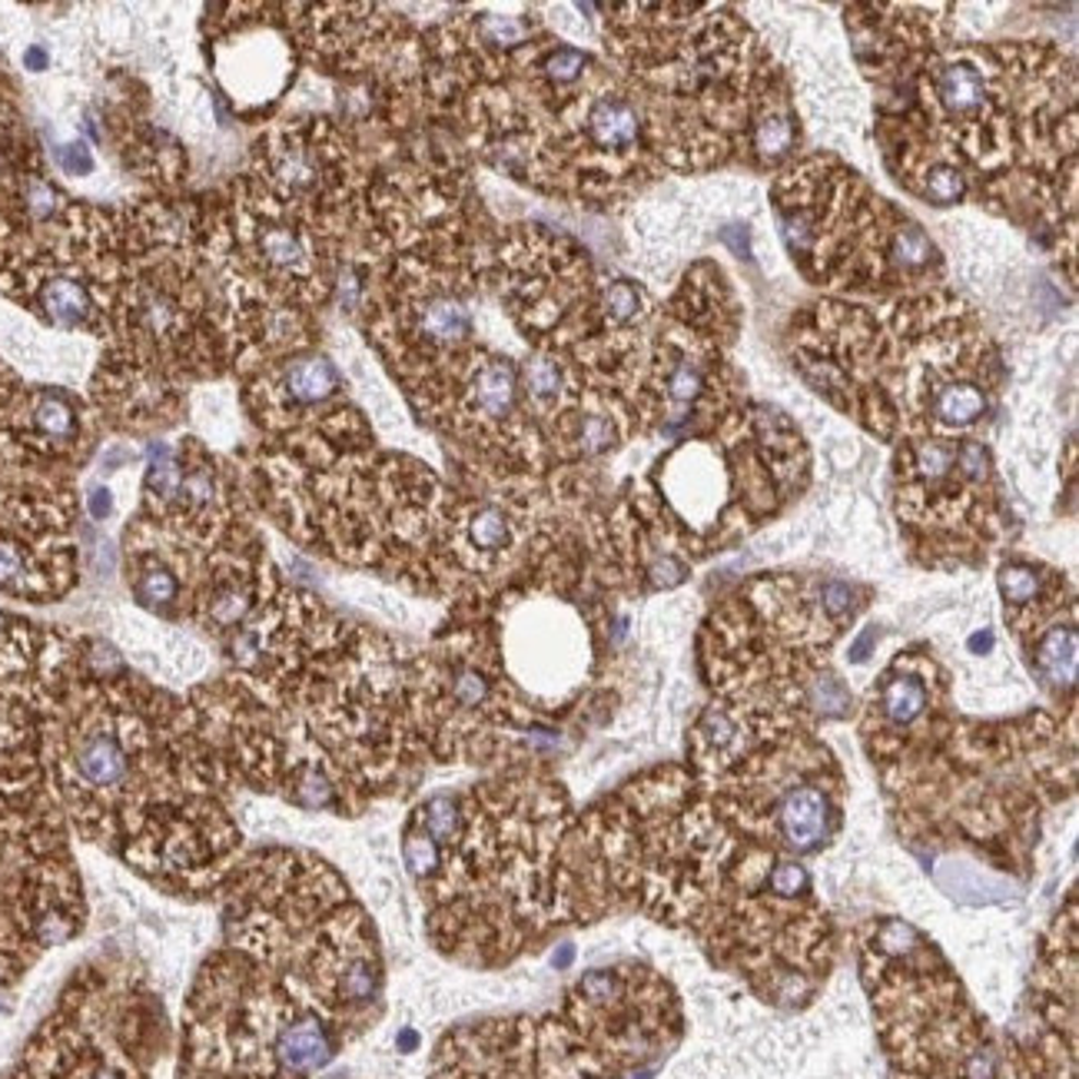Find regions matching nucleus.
<instances>
[{
  "instance_id": "nucleus-34",
  "label": "nucleus",
  "mask_w": 1079,
  "mask_h": 1079,
  "mask_svg": "<svg viewBox=\"0 0 1079 1079\" xmlns=\"http://www.w3.org/2000/svg\"><path fill=\"white\" fill-rule=\"evenodd\" d=\"M87 509H91V515H94L97 522L110 519V515H114V495H110L107 488H94L91 498H87Z\"/></svg>"
},
{
  "instance_id": "nucleus-35",
  "label": "nucleus",
  "mask_w": 1079,
  "mask_h": 1079,
  "mask_svg": "<svg viewBox=\"0 0 1079 1079\" xmlns=\"http://www.w3.org/2000/svg\"><path fill=\"white\" fill-rule=\"evenodd\" d=\"M27 200H31V206H34L37 216H47V213L54 210V190H50L47 183H31Z\"/></svg>"
},
{
  "instance_id": "nucleus-20",
  "label": "nucleus",
  "mask_w": 1079,
  "mask_h": 1079,
  "mask_svg": "<svg viewBox=\"0 0 1079 1079\" xmlns=\"http://www.w3.org/2000/svg\"><path fill=\"white\" fill-rule=\"evenodd\" d=\"M40 306H44V312L54 322L76 325V322L87 319V312H91V296H87V289H83L80 283H73V280H50L40 289Z\"/></svg>"
},
{
  "instance_id": "nucleus-5",
  "label": "nucleus",
  "mask_w": 1079,
  "mask_h": 1079,
  "mask_svg": "<svg viewBox=\"0 0 1079 1079\" xmlns=\"http://www.w3.org/2000/svg\"><path fill=\"white\" fill-rule=\"evenodd\" d=\"M867 592L841 578L764 574L734 592L704 625L701 668L714 701L801 721L841 718L851 695L827 651L854 625Z\"/></svg>"
},
{
  "instance_id": "nucleus-17",
  "label": "nucleus",
  "mask_w": 1079,
  "mask_h": 1079,
  "mask_svg": "<svg viewBox=\"0 0 1079 1079\" xmlns=\"http://www.w3.org/2000/svg\"><path fill=\"white\" fill-rule=\"evenodd\" d=\"M412 325H415V336L432 346H455L472 332V316L459 296L429 293L426 299L415 303Z\"/></svg>"
},
{
  "instance_id": "nucleus-31",
  "label": "nucleus",
  "mask_w": 1079,
  "mask_h": 1079,
  "mask_svg": "<svg viewBox=\"0 0 1079 1079\" xmlns=\"http://www.w3.org/2000/svg\"><path fill=\"white\" fill-rule=\"evenodd\" d=\"M585 67H589V57L574 47H558L542 63V70L552 83H574L581 73H585Z\"/></svg>"
},
{
  "instance_id": "nucleus-29",
  "label": "nucleus",
  "mask_w": 1079,
  "mask_h": 1079,
  "mask_svg": "<svg viewBox=\"0 0 1079 1079\" xmlns=\"http://www.w3.org/2000/svg\"><path fill=\"white\" fill-rule=\"evenodd\" d=\"M34 423L50 439H70L73 436V408L63 395L44 392L34 405Z\"/></svg>"
},
{
  "instance_id": "nucleus-10",
  "label": "nucleus",
  "mask_w": 1079,
  "mask_h": 1079,
  "mask_svg": "<svg viewBox=\"0 0 1079 1079\" xmlns=\"http://www.w3.org/2000/svg\"><path fill=\"white\" fill-rule=\"evenodd\" d=\"M429 1079H625L581 1050L555 1013L455 1027L432 1053Z\"/></svg>"
},
{
  "instance_id": "nucleus-4",
  "label": "nucleus",
  "mask_w": 1079,
  "mask_h": 1079,
  "mask_svg": "<svg viewBox=\"0 0 1079 1079\" xmlns=\"http://www.w3.org/2000/svg\"><path fill=\"white\" fill-rule=\"evenodd\" d=\"M688 774L755 844L804 861L841 838L847 778L801 718L711 701L688 734Z\"/></svg>"
},
{
  "instance_id": "nucleus-13",
  "label": "nucleus",
  "mask_w": 1079,
  "mask_h": 1079,
  "mask_svg": "<svg viewBox=\"0 0 1079 1079\" xmlns=\"http://www.w3.org/2000/svg\"><path fill=\"white\" fill-rule=\"evenodd\" d=\"M930 97L950 123H970L989 107V80L970 60H944L934 70Z\"/></svg>"
},
{
  "instance_id": "nucleus-24",
  "label": "nucleus",
  "mask_w": 1079,
  "mask_h": 1079,
  "mask_svg": "<svg viewBox=\"0 0 1079 1079\" xmlns=\"http://www.w3.org/2000/svg\"><path fill=\"white\" fill-rule=\"evenodd\" d=\"M276 174H280L283 187L303 193V190H312V187L322 183V177H319L322 174V159L309 146L296 143V146H286L276 156Z\"/></svg>"
},
{
  "instance_id": "nucleus-23",
  "label": "nucleus",
  "mask_w": 1079,
  "mask_h": 1079,
  "mask_svg": "<svg viewBox=\"0 0 1079 1079\" xmlns=\"http://www.w3.org/2000/svg\"><path fill=\"white\" fill-rule=\"evenodd\" d=\"M568 442L574 446L578 455H598L608 452L618 442V423L612 419L608 412H589V415H578L571 423V436Z\"/></svg>"
},
{
  "instance_id": "nucleus-28",
  "label": "nucleus",
  "mask_w": 1079,
  "mask_h": 1079,
  "mask_svg": "<svg viewBox=\"0 0 1079 1079\" xmlns=\"http://www.w3.org/2000/svg\"><path fill=\"white\" fill-rule=\"evenodd\" d=\"M602 312L615 325L635 322L644 312V293L628 280H615L602 289Z\"/></svg>"
},
{
  "instance_id": "nucleus-26",
  "label": "nucleus",
  "mask_w": 1079,
  "mask_h": 1079,
  "mask_svg": "<svg viewBox=\"0 0 1079 1079\" xmlns=\"http://www.w3.org/2000/svg\"><path fill=\"white\" fill-rule=\"evenodd\" d=\"M708 389V372L698 359L691 356H678L664 376V395H668L675 405H695Z\"/></svg>"
},
{
  "instance_id": "nucleus-33",
  "label": "nucleus",
  "mask_w": 1079,
  "mask_h": 1079,
  "mask_svg": "<svg viewBox=\"0 0 1079 1079\" xmlns=\"http://www.w3.org/2000/svg\"><path fill=\"white\" fill-rule=\"evenodd\" d=\"M57 159L63 166V174H70V177H87L94 170V156H91L87 143H67L57 153Z\"/></svg>"
},
{
  "instance_id": "nucleus-1",
  "label": "nucleus",
  "mask_w": 1079,
  "mask_h": 1079,
  "mask_svg": "<svg viewBox=\"0 0 1079 1079\" xmlns=\"http://www.w3.org/2000/svg\"><path fill=\"white\" fill-rule=\"evenodd\" d=\"M561 900L568 927L638 913L691 937L774 1010L810 1007L838 963V930L804 861L744 838L678 764L574 814Z\"/></svg>"
},
{
  "instance_id": "nucleus-7",
  "label": "nucleus",
  "mask_w": 1079,
  "mask_h": 1079,
  "mask_svg": "<svg viewBox=\"0 0 1079 1079\" xmlns=\"http://www.w3.org/2000/svg\"><path fill=\"white\" fill-rule=\"evenodd\" d=\"M897 515L913 555L927 565L986 558L1000 535V495L983 442L906 446L897 465Z\"/></svg>"
},
{
  "instance_id": "nucleus-36",
  "label": "nucleus",
  "mask_w": 1079,
  "mask_h": 1079,
  "mask_svg": "<svg viewBox=\"0 0 1079 1079\" xmlns=\"http://www.w3.org/2000/svg\"><path fill=\"white\" fill-rule=\"evenodd\" d=\"M24 63H27L31 70H44V67H47V54H44V47H31V50L24 54Z\"/></svg>"
},
{
  "instance_id": "nucleus-16",
  "label": "nucleus",
  "mask_w": 1079,
  "mask_h": 1079,
  "mask_svg": "<svg viewBox=\"0 0 1079 1079\" xmlns=\"http://www.w3.org/2000/svg\"><path fill=\"white\" fill-rule=\"evenodd\" d=\"M585 133L598 153L628 156V153H635V146L641 140V114L628 97L605 94L589 107Z\"/></svg>"
},
{
  "instance_id": "nucleus-27",
  "label": "nucleus",
  "mask_w": 1079,
  "mask_h": 1079,
  "mask_svg": "<svg viewBox=\"0 0 1079 1079\" xmlns=\"http://www.w3.org/2000/svg\"><path fill=\"white\" fill-rule=\"evenodd\" d=\"M133 592H137V598H140L146 608H153V612H163V608H170V605L177 602V592H180V585H177V578H174V571H170V568H163V565H150V568H143V571H140V578H137Z\"/></svg>"
},
{
  "instance_id": "nucleus-22",
  "label": "nucleus",
  "mask_w": 1079,
  "mask_h": 1079,
  "mask_svg": "<svg viewBox=\"0 0 1079 1079\" xmlns=\"http://www.w3.org/2000/svg\"><path fill=\"white\" fill-rule=\"evenodd\" d=\"M260 253H263V260H266L270 266L286 270V273H293V270H306V263H309L306 242H303L299 233L289 229V226H266V229L260 233Z\"/></svg>"
},
{
  "instance_id": "nucleus-14",
  "label": "nucleus",
  "mask_w": 1079,
  "mask_h": 1079,
  "mask_svg": "<svg viewBox=\"0 0 1079 1079\" xmlns=\"http://www.w3.org/2000/svg\"><path fill=\"white\" fill-rule=\"evenodd\" d=\"M465 405L475 419L502 423L519 405V372L509 359H482L469 369Z\"/></svg>"
},
{
  "instance_id": "nucleus-11",
  "label": "nucleus",
  "mask_w": 1079,
  "mask_h": 1079,
  "mask_svg": "<svg viewBox=\"0 0 1079 1079\" xmlns=\"http://www.w3.org/2000/svg\"><path fill=\"white\" fill-rule=\"evenodd\" d=\"M947 714V678L937 661L906 651L890 661V668L874 681L861 737L867 747L870 764H884L893 758L906 740L924 734L937 718Z\"/></svg>"
},
{
  "instance_id": "nucleus-3",
  "label": "nucleus",
  "mask_w": 1079,
  "mask_h": 1079,
  "mask_svg": "<svg viewBox=\"0 0 1079 1079\" xmlns=\"http://www.w3.org/2000/svg\"><path fill=\"white\" fill-rule=\"evenodd\" d=\"M874 771L913 851H970L1013 877H1030L1046 814L1076 787L1072 734L1050 714L1004 724L944 714Z\"/></svg>"
},
{
  "instance_id": "nucleus-18",
  "label": "nucleus",
  "mask_w": 1079,
  "mask_h": 1079,
  "mask_svg": "<svg viewBox=\"0 0 1079 1079\" xmlns=\"http://www.w3.org/2000/svg\"><path fill=\"white\" fill-rule=\"evenodd\" d=\"M986 412V395L970 379H947L937 386L930 402V419L940 429H970Z\"/></svg>"
},
{
  "instance_id": "nucleus-21",
  "label": "nucleus",
  "mask_w": 1079,
  "mask_h": 1079,
  "mask_svg": "<svg viewBox=\"0 0 1079 1079\" xmlns=\"http://www.w3.org/2000/svg\"><path fill=\"white\" fill-rule=\"evenodd\" d=\"M751 143H755V150H758L764 159H771V163L781 159V156H787V153L794 150V143H797L794 120H791L787 114L774 110V107L761 110V114L755 117V127H751Z\"/></svg>"
},
{
  "instance_id": "nucleus-2",
  "label": "nucleus",
  "mask_w": 1079,
  "mask_h": 1079,
  "mask_svg": "<svg viewBox=\"0 0 1079 1079\" xmlns=\"http://www.w3.org/2000/svg\"><path fill=\"white\" fill-rule=\"evenodd\" d=\"M571 820L565 787L538 774L495 778L415 807L402 857L432 944L469 967H506L568 927L561 847Z\"/></svg>"
},
{
  "instance_id": "nucleus-15",
  "label": "nucleus",
  "mask_w": 1079,
  "mask_h": 1079,
  "mask_svg": "<svg viewBox=\"0 0 1079 1079\" xmlns=\"http://www.w3.org/2000/svg\"><path fill=\"white\" fill-rule=\"evenodd\" d=\"M1036 675L1053 688L1072 695L1076 688V612L1046 625L1033 641H1027Z\"/></svg>"
},
{
  "instance_id": "nucleus-25",
  "label": "nucleus",
  "mask_w": 1079,
  "mask_h": 1079,
  "mask_svg": "<svg viewBox=\"0 0 1079 1079\" xmlns=\"http://www.w3.org/2000/svg\"><path fill=\"white\" fill-rule=\"evenodd\" d=\"M522 386H525V392L535 405H555L565 392V369L552 356H535V359L525 363Z\"/></svg>"
},
{
  "instance_id": "nucleus-19",
  "label": "nucleus",
  "mask_w": 1079,
  "mask_h": 1079,
  "mask_svg": "<svg viewBox=\"0 0 1079 1079\" xmlns=\"http://www.w3.org/2000/svg\"><path fill=\"white\" fill-rule=\"evenodd\" d=\"M340 389V372L322 356H306L286 366L283 395L296 405H316Z\"/></svg>"
},
{
  "instance_id": "nucleus-9",
  "label": "nucleus",
  "mask_w": 1079,
  "mask_h": 1079,
  "mask_svg": "<svg viewBox=\"0 0 1079 1079\" xmlns=\"http://www.w3.org/2000/svg\"><path fill=\"white\" fill-rule=\"evenodd\" d=\"M1076 884L1050 921L1040 953L1007 1033L1017 1079H1076V976H1079Z\"/></svg>"
},
{
  "instance_id": "nucleus-12",
  "label": "nucleus",
  "mask_w": 1079,
  "mask_h": 1079,
  "mask_svg": "<svg viewBox=\"0 0 1079 1079\" xmlns=\"http://www.w3.org/2000/svg\"><path fill=\"white\" fill-rule=\"evenodd\" d=\"M70 768L80 787H87L91 794H114L123 791L130 774H133V761L127 744L110 734V731H91L83 734L73 744V755H70Z\"/></svg>"
},
{
  "instance_id": "nucleus-6",
  "label": "nucleus",
  "mask_w": 1079,
  "mask_h": 1079,
  "mask_svg": "<svg viewBox=\"0 0 1079 1079\" xmlns=\"http://www.w3.org/2000/svg\"><path fill=\"white\" fill-rule=\"evenodd\" d=\"M887 1079H1004V1053L944 950L903 917L857 930Z\"/></svg>"
},
{
  "instance_id": "nucleus-8",
  "label": "nucleus",
  "mask_w": 1079,
  "mask_h": 1079,
  "mask_svg": "<svg viewBox=\"0 0 1079 1079\" xmlns=\"http://www.w3.org/2000/svg\"><path fill=\"white\" fill-rule=\"evenodd\" d=\"M555 1017L598 1066L625 1079H648L688 1033L675 983L638 960L581 973Z\"/></svg>"
},
{
  "instance_id": "nucleus-32",
  "label": "nucleus",
  "mask_w": 1079,
  "mask_h": 1079,
  "mask_svg": "<svg viewBox=\"0 0 1079 1079\" xmlns=\"http://www.w3.org/2000/svg\"><path fill=\"white\" fill-rule=\"evenodd\" d=\"M27 578V558L24 552L8 542V538H0V589H17V581Z\"/></svg>"
},
{
  "instance_id": "nucleus-30",
  "label": "nucleus",
  "mask_w": 1079,
  "mask_h": 1079,
  "mask_svg": "<svg viewBox=\"0 0 1079 1079\" xmlns=\"http://www.w3.org/2000/svg\"><path fill=\"white\" fill-rule=\"evenodd\" d=\"M921 190H924L927 200L947 206V203L963 200V193H967V177L957 170L953 163H934V166H927Z\"/></svg>"
}]
</instances>
